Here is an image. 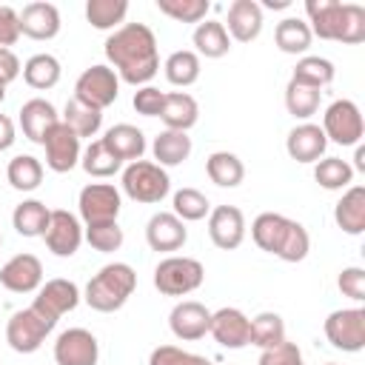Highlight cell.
Instances as JSON below:
<instances>
[{"label": "cell", "mask_w": 365, "mask_h": 365, "mask_svg": "<svg viewBox=\"0 0 365 365\" xmlns=\"http://www.w3.org/2000/svg\"><path fill=\"white\" fill-rule=\"evenodd\" d=\"M205 174L220 188H237L245 180V165L231 151H214L205 157Z\"/></svg>", "instance_id": "cell-29"}, {"label": "cell", "mask_w": 365, "mask_h": 365, "mask_svg": "<svg viewBox=\"0 0 365 365\" xmlns=\"http://www.w3.org/2000/svg\"><path fill=\"white\" fill-rule=\"evenodd\" d=\"M63 123L83 140V137H94L97 131H100V125H103V111H97V108H91V106H86V103H80V100H68L66 103V108H63Z\"/></svg>", "instance_id": "cell-37"}, {"label": "cell", "mask_w": 365, "mask_h": 365, "mask_svg": "<svg viewBox=\"0 0 365 365\" xmlns=\"http://www.w3.org/2000/svg\"><path fill=\"white\" fill-rule=\"evenodd\" d=\"M171 214H177L182 222H197V220H202V217L211 214V202L197 188H180L174 194V211Z\"/></svg>", "instance_id": "cell-43"}, {"label": "cell", "mask_w": 365, "mask_h": 365, "mask_svg": "<svg viewBox=\"0 0 365 365\" xmlns=\"http://www.w3.org/2000/svg\"><path fill=\"white\" fill-rule=\"evenodd\" d=\"M17 140V131H14V120L9 114H0V151H9Z\"/></svg>", "instance_id": "cell-52"}, {"label": "cell", "mask_w": 365, "mask_h": 365, "mask_svg": "<svg viewBox=\"0 0 365 365\" xmlns=\"http://www.w3.org/2000/svg\"><path fill=\"white\" fill-rule=\"evenodd\" d=\"M60 60L54 57V54H34V57H29L26 60V66H23V80L31 86V88H37V91H46V88H54L57 83H60Z\"/></svg>", "instance_id": "cell-34"}, {"label": "cell", "mask_w": 365, "mask_h": 365, "mask_svg": "<svg viewBox=\"0 0 365 365\" xmlns=\"http://www.w3.org/2000/svg\"><path fill=\"white\" fill-rule=\"evenodd\" d=\"M120 94V77L108 66H91L86 68L74 83V100L103 111L108 108Z\"/></svg>", "instance_id": "cell-10"}, {"label": "cell", "mask_w": 365, "mask_h": 365, "mask_svg": "<svg viewBox=\"0 0 365 365\" xmlns=\"http://www.w3.org/2000/svg\"><path fill=\"white\" fill-rule=\"evenodd\" d=\"M123 191L134 202L151 205V202H160L171 191V180L163 165L148 163V160H134L123 168Z\"/></svg>", "instance_id": "cell-6"}, {"label": "cell", "mask_w": 365, "mask_h": 365, "mask_svg": "<svg viewBox=\"0 0 365 365\" xmlns=\"http://www.w3.org/2000/svg\"><path fill=\"white\" fill-rule=\"evenodd\" d=\"M86 240H88V245L94 248V251H100V254H111V251H117L120 245H123V228L117 225V222H94V225H86V234H83Z\"/></svg>", "instance_id": "cell-45"}, {"label": "cell", "mask_w": 365, "mask_h": 365, "mask_svg": "<svg viewBox=\"0 0 365 365\" xmlns=\"http://www.w3.org/2000/svg\"><path fill=\"white\" fill-rule=\"evenodd\" d=\"M157 9L177 23H202L211 3L208 0H157Z\"/></svg>", "instance_id": "cell-44"}, {"label": "cell", "mask_w": 365, "mask_h": 365, "mask_svg": "<svg viewBox=\"0 0 365 365\" xmlns=\"http://www.w3.org/2000/svg\"><path fill=\"white\" fill-rule=\"evenodd\" d=\"M48 217H51V211L46 208V202L23 200L11 214V225L20 237H43L48 228Z\"/></svg>", "instance_id": "cell-32"}, {"label": "cell", "mask_w": 365, "mask_h": 365, "mask_svg": "<svg viewBox=\"0 0 365 365\" xmlns=\"http://www.w3.org/2000/svg\"><path fill=\"white\" fill-rule=\"evenodd\" d=\"M185 240H188V228L171 211H157L145 222V242L151 245V251H177L185 245Z\"/></svg>", "instance_id": "cell-20"}, {"label": "cell", "mask_w": 365, "mask_h": 365, "mask_svg": "<svg viewBox=\"0 0 365 365\" xmlns=\"http://www.w3.org/2000/svg\"><path fill=\"white\" fill-rule=\"evenodd\" d=\"M257 365H305L302 362V351L297 348V342H279L277 348H268L259 354Z\"/></svg>", "instance_id": "cell-47"}, {"label": "cell", "mask_w": 365, "mask_h": 365, "mask_svg": "<svg viewBox=\"0 0 365 365\" xmlns=\"http://www.w3.org/2000/svg\"><path fill=\"white\" fill-rule=\"evenodd\" d=\"M54 322H48L43 314H37L31 305L23 308V311H14L9 317V325H6V342L11 345V351L17 354H34L46 336L51 334Z\"/></svg>", "instance_id": "cell-7"}, {"label": "cell", "mask_w": 365, "mask_h": 365, "mask_svg": "<svg viewBox=\"0 0 365 365\" xmlns=\"http://www.w3.org/2000/svg\"><path fill=\"white\" fill-rule=\"evenodd\" d=\"M0 245H3V237H0Z\"/></svg>", "instance_id": "cell-57"}, {"label": "cell", "mask_w": 365, "mask_h": 365, "mask_svg": "<svg viewBox=\"0 0 365 365\" xmlns=\"http://www.w3.org/2000/svg\"><path fill=\"white\" fill-rule=\"evenodd\" d=\"M163 71H165V80H168L171 86H182V88H185V86H194V83L200 80V57H197V51H191V48L174 51V54H168Z\"/></svg>", "instance_id": "cell-39"}, {"label": "cell", "mask_w": 365, "mask_h": 365, "mask_svg": "<svg viewBox=\"0 0 365 365\" xmlns=\"http://www.w3.org/2000/svg\"><path fill=\"white\" fill-rule=\"evenodd\" d=\"M339 291L345 297H351L354 302H362L365 299V271L359 265H348L339 271V279H336Z\"/></svg>", "instance_id": "cell-49"}, {"label": "cell", "mask_w": 365, "mask_h": 365, "mask_svg": "<svg viewBox=\"0 0 365 365\" xmlns=\"http://www.w3.org/2000/svg\"><path fill=\"white\" fill-rule=\"evenodd\" d=\"M279 342H285V322L279 314L274 311H262L251 319V345H257L259 351L277 348Z\"/></svg>", "instance_id": "cell-40"}, {"label": "cell", "mask_w": 365, "mask_h": 365, "mask_svg": "<svg viewBox=\"0 0 365 365\" xmlns=\"http://www.w3.org/2000/svg\"><path fill=\"white\" fill-rule=\"evenodd\" d=\"M163 100H165V91H160V88H154V86H140L137 91H134V108H137V114H143V117H160V111H163Z\"/></svg>", "instance_id": "cell-48"}, {"label": "cell", "mask_w": 365, "mask_h": 365, "mask_svg": "<svg viewBox=\"0 0 365 365\" xmlns=\"http://www.w3.org/2000/svg\"><path fill=\"white\" fill-rule=\"evenodd\" d=\"M106 57L114 74L128 86H148L160 71L157 37L145 23H125L106 40Z\"/></svg>", "instance_id": "cell-1"}, {"label": "cell", "mask_w": 365, "mask_h": 365, "mask_svg": "<svg viewBox=\"0 0 365 365\" xmlns=\"http://www.w3.org/2000/svg\"><path fill=\"white\" fill-rule=\"evenodd\" d=\"M325 365H336V362H325Z\"/></svg>", "instance_id": "cell-56"}, {"label": "cell", "mask_w": 365, "mask_h": 365, "mask_svg": "<svg viewBox=\"0 0 365 365\" xmlns=\"http://www.w3.org/2000/svg\"><path fill=\"white\" fill-rule=\"evenodd\" d=\"M354 171H365V145H356V154H354Z\"/></svg>", "instance_id": "cell-53"}, {"label": "cell", "mask_w": 365, "mask_h": 365, "mask_svg": "<svg viewBox=\"0 0 365 365\" xmlns=\"http://www.w3.org/2000/svg\"><path fill=\"white\" fill-rule=\"evenodd\" d=\"M208 237L217 248L234 251L245 240V214L237 205H217L208 214Z\"/></svg>", "instance_id": "cell-16"}, {"label": "cell", "mask_w": 365, "mask_h": 365, "mask_svg": "<svg viewBox=\"0 0 365 365\" xmlns=\"http://www.w3.org/2000/svg\"><path fill=\"white\" fill-rule=\"evenodd\" d=\"M311 40H314V34H311L308 23L299 17H285L274 29V43L285 54H305L311 48Z\"/></svg>", "instance_id": "cell-31"}, {"label": "cell", "mask_w": 365, "mask_h": 365, "mask_svg": "<svg viewBox=\"0 0 365 365\" xmlns=\"http://www.w3.org/2000/svg\"><path fill=\"white\" fill-rule=\"evenodd\" d=\"M57 123H60L57 108H54L48 100H43V97H31V100H26L23 108H20V128H23V137H29V140L37 143V145H43L46 134H48Z\"/></svg>", "instance_id": "cell-22"}, {"label": "cell", "mask_w": 365, "mask_h": 365, "mask_svg": "<svg viewBox=\"0 0 365 365\" xmlns=\"http://www.w3.org/2000/svg\"><path fill=\"white\" fill-rule=\"evenodd\" d=\"M3 100H6V86L0 83V103H3Z\"/></svg>", "instance_id": "cell-55"}, {"label": "cell", "mask_w": 365, "mask_h": 365, "mask_svg": "<svg viewBox=\"0 0 365 365\" xmlns=\"http://www.w3.org/2000/svg\"><path fill=\"white\" fill-rule=\"evenodd\" d=\"M43 240H46V248L54 257H74L80 242H83L80 220L66 208H54L51 217H48V228H46Z\"/></svg>", "instance_id": "cell-15"}, {"label": "cell", "mask_w": 365, "mask_h": 365, "mask_svg": "<svg viewBox=\"0 0 365 365\" xmlns=\"http://www.w3.org/2000/svg\"><path fill=\"white\" fill-rule=\"evenodd\" d=\"M322 328H325L328 342L345 354H359L365 348V308L331 311Z\"/></svg>", "instance_id": "cell-9"}, {"label": "cell", "mask_w": 365, "mask_h": 365, "mask_svg": "<svg viewBox=\"0 0 365 365\" xmlns=\"http://www.w3.org/2000/svg\"><path fill=\"white\" fill-rule=\"evenodd\" d=\"M97 359H100L97 336L86 328H68L54 342L57 365H97Z\"/></svg>", "instance_id": "cell-14"}, {"label": "cell", "mask_w": 365, "mask_h": 365, "mask_svg": "<svg viewBox=\"0 0 365 365\" xmlns=\"http://www.w3.org/2000/svg\"><path fill=\"white\" fill-rule=\"evenodd\" d=\"M0 285L11 294H31L43 285V262L34 254H14L0 268Z\"/></svg>", "instance_id": "cell-19"}, {"label": "cell", "mask_w": 365, "mask_h": 365, "mask_svg": "<svg viewBox=\"0 0 365 365\" xmlns=\"http://www.w3.org/2000/svg\"><path fill=\"white\" fill-rule=\"evenodd\" d=\"M103 143L125 163H134V160H143V154H145V134L137 128V125H131V123H117V125H111L108 131H106V137H103Z\"/></svg>", "instance_id": "cell-27"}, {"label": "cell", "mask_w": 365, "mask_h": 365, "mask_svg": "<svg viewBox=\"0 0 365 365\" xmlns=\"http://www.w3.org/2000/svg\"><path fill=\"white\" fill-rule=\"evenodd\" d=\"M43 148H46V165H48L51 171H57V174H68V171L80 163V157H83V151H80V137H77L63 120L46 134Z\"/></svg>", "instance_id": "cell-13"}, {"label": "cell", "mask_w": 365, "mask_h": 365, "mask_svg": "<svg viewBox=\"0 0 365 365\" xmlns=\"http://www.w3.org/2000/svg\"><path fill=\"white\" fill-rule=\"evenodd\" d=\"M20 71H23V66H20L17 54L11 48H0V83L9 86L11 80L20 77Z\"/></svg>", "instance_id": "cell-51"}, {"label": "cell", "mask_w": 365, "mask_h": 365, "mask_svg": "<svg viewBox=\"0 0 365 365\" xmlns=\"http://www.w3.org/2000/svg\"><path fill=\"white\" fill-rule=\"evenodd\" d=\"M208 334L228 351H240L251 345V319L240 308H220L211 314Z\"/></svg>", "instance_id": "cell-17"}, {"label": "cell", "mask_w": 365, "mask_h": 365, "mask_svg": "<svg viewBox=\"0 0 365 365\" xmlns=\"http://www.w3.org/2000/svg\"><path fill=\"white\" fill-rule=\"evenodd\" d=\"M205 279V268L194 257H165L154 268V288L163 297H185Z\"/></svg>", "instance_id": "cell-5"}, {"label": "cell", "mask_w": 365, "mask_h": 365, "mask_svg": "<svg viewBox=\"0 0 365 365\" xmlns=\"http://www.w3.org/2000/svg\"><path fill=\"white\" fill-rule=\"evenodd\" d=\"M151 154H154L157 165H163V168H165V165H180V163H185L188 154H191V137H188L185 131H171V128H165V131H160V134L154 137Z\"/></svg>", "instance_id": "cell-30"}, {"label": "cell", "mask_w": 365, "mask_h": 365, "mask_svg": "<svg viewBox=\"0 0 365 365\" xmlns=\"http://www.w3.org/2000/svg\"><path fill=\"white\" fill-rule=\"evenodd\" d=\"M191 40L197 46V57L202 54L208 60H220L231 48V37L225 31V23H220V20H202V23H197Z\"/></svg>", "instance_id": "cell-28"}, {"label": "cell", "mask_w": 365, "mask_h": 365, "mask_svg": "<svg viewBox=\"0 0 365 365\" xmlns=\"http://www.w3.org/2000/svg\"><path fill=\"white\" fill-rule=\"evenodd\" d=\"M225 31L228 37H234L237 43H251L259 37L262 31V9L257 0H234L228 6V20H225Z\"/></svg>", "instance_id": "cell-24"}, {"label": "cell", "mask_w": 365, "mask_h": 365, "mask_svg": "<svg viewBox=\"0 0 365 365\" xmlns=\"http://www.w3.org/2000/svg\"><path fill=\"white\" fill-rule=\"evenodd\" d=\"M308 29L319 40H336L356 46L365 40V9L359 3H339V0H308Z\"/></svg>", "instance_id": "cell-2"}, {"label": "cell", "mask_w": 365, "mask_h": 365, "mask_svg": "<svg viewBox=\"0 0 365 365\" xmlns=\"http://www.w3.org/2000/svg\"><path fill=\"white\" fill-rule=\"evenodd\" d=\"M251 240L282 262H302L311 251V237L305 225L274 211H265L251 222Z\"/></svg>", "instance_id": "cell-3"}, {"label": "cell", "mask_w": 365, "mask_h": 365, "mask_svg": "<svg viewBox=\"0 0 365 365\" xmlns=\"http://www.w3.org/2000/svg\"><path fill=\"white\" fill-rule=\"evenodd\" d=\"M314 180L325 188V191H342V188H351L354 182V168L348 160L342 157H325V160H317L314 165Z\"/></svg>", "instance_id": "cell-38"}, {"label": "cell", "mask_w": 365, "mask_h": 365, "mask_svg": "<svg viewBox=\"0 0 365 365\" xmlns=\"http://www.w3.org/2000/svg\"><path fill=\"white\" fill-rule=\"evenodd\" d=\"M80 305V288L71 282V279H63V277H54L48 282H43L37 288V297L31 302V308L37 314H43L48 322L57 325V319L68 311H74Z\"/></svg>", "instance_id": "cell-12"}, {"label": "cell", "mask_w": 365, "mask_h": 365, "mask_svg": "<svg viewBox=\"0 0 365 365\" xmlns=\"http://www.w3.org/2000/svg\"><path fill=\"white\" fill-rule=\"evenodd\" d=\"M80 165H83V171H86L88 177H114V174L123 168V160H120V157L103 143V137H100V140H94V143L83 151Z\"/></svg>", "instance_id": "cell-36"}, {"label": "cell", "mask_w": 365, "mask_h": 365, "mask_svg": "<svg viewBox=\"0 0 365 365\" xmlns=\"http://www.w3.org/2000/svg\"><path fill=\"white\" fill-rule=\"evenodd\" d=\"M365 131L359 106L354 100H334L322 114V134L339 145H359Z\"/></svg>", "instance_id": "cell-8"}, {"label": "cell", "mask_w": 365, "mask_h": 365, "mask_svg": "<svg viewBox=\"0 0 365 365\" xmlns=\"http://www.w3.org/2000/svg\"><path fill=\"white\" fill-rule=\"evenodd\" d=\"M134 288H137L134 268L128 262H108L88 279L83 299L88 302V308L100 314H114L128 302Z\"/></svg>", "instance_id": "cell-4"}, {"label": "cell", "mask_w": 365, "mask_h": 365, "mask_svg": "<svg viewBox=\"0 0 365 365\" xmlns=\"http://www.w3.org/2000/svg\"><path fill=\"white\" fill-rule=\"evenodd\" d=\"M291 6V0H265L259 9H288Z\"/></svg>", "instance_id": "cell-54"}, {"label": "cell", "mask_w": 365, "mask_h": 365, "mask_svg": "<svg viewBox=\"0 0 365 365\" xmlns=\"http://www.w3.org/2000/svg\"><path fill=\"white\" fill-rule=\"evenodd\" d=\"M20 34L31 37V40H51L60 34V11L54 3L37 0L23 6L20 11Z\"/></svg>", "instance_id": "cell-21"}, {"label": "cell", "mask_w": 365, "mask_h": 365, "mask_svg": "<svg viewBox=\"0 0 365 365\" xmlns=\"http://www.w3.org/2000/svg\"><path fill=\"white\" fill-rule=\"evenodd\" d=\"M125 14H128V0H88L86 3V20L100 31L120 29Z\"/></svg>", "instance_id": "cell-41"}, {"label": "cell", "mask_w": 365, "mask_h": 365, "mask_svg": "<svg viewBox=\"0 0 365 365\" xmlns=\"http://www.w3.org/2000/svg\"><path fill=\"white\" fill-rule=\"evenodd\" d=\"M160 120L165 123V128H171V131H185V134H188V128L197 125V120H200V106H197V100H194L191 94H185V91H171V94H165V100H163Z\"/></svg>", "instance_id": "cell-26"}, {"label": "cell", "mask_w": 365, "mask_h": 365, "mask_svg": "<svg viewBox=\"0 0 365 365\" xmlns=\"http://www.w3.org/2000/svg\"><path fill=\"white\" fill-rule=\"evenodd\" d=\"M20 40V11L0 6V48H11Z\"/></svg>", "instance_id": "cell-50"}, {"label": "cell", "mask_w": 365, "mask_h": 365, "mask_svg": "<svg viewBox=\"0 0 365 365\" xmlns=\"http://www.w3.org/2000/svg\"><path fill=\"white\" fill-rule=\"evenodd\" d=\"M334 74H336V68H334V63H331L328 57L305 54V57L297 60L291 80H294V83H302V86H311V88L319 91V88H325V86L334 83Z\"/></svg>", "instance_id": "cell-33"}, {"label": "cell", "mask_w": 365, "mask_h": 365, "mask_svg": "<svg viewBox=\"0 0 365 365\" xmlns=\"http://www.w3.org/2000/svg\"><path fill=\"white\" fill-rule=\"evenodd\" d=\"M77 208H80V217L86 225L117 222L120 208H123V197L111 182H88L77 197Z\"/></svg>", "instance_id": "cell-11"}, {"label": "cell", "mask_w": 365, "mask_h": 365, "mask_svg": "<svg viewBox=\"0 0 365 365\" xmlns=\"http://www.w3.org/2000/svg\"><path fill=\"white\" fill-rule=\"evenodd\" d=\"M334 220L351 237H359L365 231V185L345 188V194L334 205Z\"/></svg>", "instance_id": "cell-25"}, {"label": "cell", "mask_w": 365, "mask_h": 365, "mask_svg": "<svg viewBox=\"0 0 365 365\" xmlns=\"http://www.w3.org/2000/svg\"><path fill=\"white\" fill-rule=\"evenodd\" d=\"M319 94L322 91H317L311 86L288 80V86H285V108H288V114L297 117V120H308L319 108Z\"/></svg>", "instance_id": "cell-42"}, {"label": "cell", "mask_w": 365, "mask_h": 365, "mask_svg": "<svg viewBox=\"0 0 365 365\" xmlns=\"http://www.w3.org/2000/svg\"><path fill=\"white\" fill-rule=\"evenodd\" d=\"M208 325H211V311L197 299H182L168 314V328L182 342L202 339L208 334Z\"/></svg>", "instance_id": "cell-18"}, {"label": "cell", "mask_w": 365, "mask_h": 365, "mask_svg": "<svg viewBox=\"0 0 365 365\" xmlns=\"http://www.w3.org/2000/svg\"><path fill=\"white\" fill-rule=\"evenodd\" d=\"M6 180L17 191H34L43 182V163L31 154H17L6 165Z\"/></svg>", "instance_id": "cell-35"}, {"label": "cell", "mask_w": 365, "mask_h": 365, "mask_svg": "<svg viewBox=\"0 0 365 365\" xmlns=\"http://www.w3.org/2000/svg\"><path fill=\"white\" fill-rule=\"evenodd\" d=\"M325 148H328V140H325L322 128L314 125V123H299L288 131L285 151L297 163H317L325 154Z\"/></svg>", "instance_id": "cell-23"}, {"label": "cell", "mask_w": 365, "mask_h": 365, "mask_svg": "<svg viewBox=\"0 0 365 365\" xmlns=\"http://www.w3.org/2000/svg\"><path fill=\"white\" fill-rule=\"evenodd\" d=\"M148 365H214V362L205 359V356H200V354L182 351L177 345H160V348L151 351Z\"/></svg>", "instance_id": "cell-46"}]
</instances>
